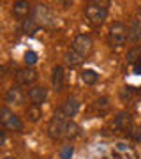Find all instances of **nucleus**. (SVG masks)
<instances>
[{
    "instance_id": "1",
    "label": "nucleus",
    "mask_w": 141,
    "mask_h": 159,
    "mask_svg": "<svg viewBox=\"0 0 141 159\" xmlns=\"http://www.w3.org/2000/svg\"><path fill=\"white\" fill-rule=\"evenodd\" d=\"M67 117L64 115L62 110H58L55 113V117L50 120L48 124V134L51 140H60L62 136H65V127H67Z\"/></svg>"
},
{
    "instance_id": "2",
    "label": "nucleus",
    "mask_w": 141,
    "mask_h": 159,
    "mask_svg": "<svg viewBox=\"0 0 141 159\" xmlns=\"http://www.w3.org/2000/svg\"><path fill=\"white\" fill-rule=\"evenodd\" d=\"M106 9L101 6H97V4H94V2H90L88 6L85 7V16H86V20H88V23L90 25H94V27H99V25H102L104 23V20H106Z\"/></svg>"
},
{
    "instance_id": "3",
    "label": "nucleus",
    "mask_w": 141,
    "mask_h": 159,
    "mask_svg": "<svg viewBox=\"0 0 141 159\" xmlns=\"http://www.w3.org/2000/svg\"><path fill=\"white\" fill-rule=\"evenodd\" d=\"M32 18L39 23L41 27H51L53 21H55L53 12H51L50 9H48V6H44V4L34 6V9H32Z\"/></svg>"
},
{
    "instance_id": "4",
    "label": "nucleus",
    "mask_w": 141,
    "mask_h": 159,
    "mask_svg": "<svg viewBox=\"0 0 141 159\" xmlns=\"http://www.w3.org/2000/svg\"><path fill=\"white\" fill-rule=\"evenodd\" d=\"M108 39H109V44L111 46H122L127 41V27L120 21L113 23L111 27H109Z\"/></svg>"
},
{
    "instance_id": "5",
    "label": "nucleus",
    "mask_w": 141,
    "mask_h": 159,
    "mask_svg": "<svg viewBox=\"0 0 141 159\" xmlns=\"http://www.w3.org/2000/svg\"><path fill=\"white\" fill-rule=\"evenodd\" d=\"M0 122L11 131H21L23 129V122L20 120V117L14 115L12 111H9V108L0 110Z\"/></svg>"
},
{
    "instance_id": "6",
    "label": "nucleus",
    "mask_w": 141,
    "mask_h": 159,
    "mask_svg": "<svg viewBox=\"0 0 141 159\" xmlns=\"http://www.w3.org/2000/svg\"><path fill=\"white\" fill-rule=\"evenodd\" d=\"M73 50H76L78 53H81L83 57H88L92 53V50H94V41L88 37V35L85 34H79L74 37L73 41Z\"/></svg>"
},
{
    "instance_id": "7",
    "label": "nucleus",
    "mask_w": 141,
    "mask_h": 159,
    "mask_svg": "<svg viewBox=\"0 0 141 159\" xmlns=\"http://www.w3.org/2000/svg\"><path fill=\"white\" fill-rule=\"evenodd\" d=\"M16 80H18V83H21V85H32L35 80H37V73L32 67L20 69L16 73Z\"/></svg>"
},
{
    "instance_id": "8",
    "label": "nucleus",
    "mask_w": 141,
    "mask_h": 159,
    "mask_svg": "<svg viewBox=\"0 0 141 159\" xmlns=\"http://www.w3.org/2000/svg\"><path fill=\"white\" fill-rule=\"evenodd\" d=\"M46 97H48V90L44 87H32L30 92H28V99L34 104H39V106L46 101Z\"/></svg>"
},
{
    "instance_id": "9",
    "label": "nucleus",
    "mask_w": 141,
    "mask_h": 159,
    "mask_svg": "<svg viewBox=\"0 0 141 159\" xmlns=\"http://www.w3.org/2000/svg\"><path fill=\"white\" fill-rule=\"evenodd\" d=\"M127 39L130 43H138L141 41V21L139 20H132L127 27Z\"/></svg>"
},
{
    "instance_id": "10",
    "label": "nucleus",
    "mask_w": 141,
    "mask_h": 159,
    "mask_svg": "<svg viewBox=\"0 0 141 159\" xmlns=\"http://www.w3.org/2000/svg\"><path fill=\"white\" fill-rule=\"evenodd\" d=\"M23 99H25V94H23V90L18 85L11 87L6 94V101L11 102V104H21Z\"/></svg>"
},
{
    "instance_id": "11",
    "label": "nucleus",
    "mask_w": 141,
    "mask_h": 159,
    "mask_svg": "<svg viewBox=\"0 0 141 159\" xmlns=\"http://www.w3.org/2000/svg\"><path fill=\"white\" fill-rule=\"evenodd\" d=\"M30 11L32 9H30V4H28L27 0H18V2H14V6H12V14L16 18H23L25 20Z\"/></svg>"
},
{
    "instance_id": "12",
    "label": "nucleus",
    "mask_w": 141,
    "mask_h": 159,
    "mask_svg": "<svg viewBox=\"0 0 141 159\" xmlns=\"http://www.w3.org/2000/svg\"><path fill=\"white\" fill-rule=\"evenodd\" d=\"M64 111V115L65 117H74V115L78 113V110H79V102L74 99V97H69V99H65L62 104V108H60Z\"/></svg>"
},
{
    "instance_id": "13",
    "label": "nucleus",
    "mask_w": 141,
    "mask_h": 159,
    "mask_svg": "<svg viewBox=\"0 0 141 159\" xmlns=\"http://www.w3.org/2000/svg\"><path fill=\"white\" fill-rule=\"evenodd\" d=\"M132 124V117H130L127 111H120L117 117H115V127H118L122 131H127Z\"/></svg>"
},
{
    "instance_id": "14",
    "label": "nucleus",
    "mask_w": 141,
    "mask_h": 159,
    "mask_svg": "<svg viewBox=\"0 0 141 159\" xmlns=\"http://www.w3.org/2000/svg\"><path fill=\"white\" fill-rule=\"evenodd\" d=\"M39 29H41V25L35 21L34 18H25L21 23V32L27 35H34L35 32H39Z\"/></svg>"
},
{
    "instance_id": "15",
    "label": "nucleus",
    "mask_w": 141,
    "mask_h": 159,
    "mask_svg": "<svg viewBox=\"0 0 141 159\" xmlns=\"http://www.w3.org/2000/svg\"><path fill=\"white\" fill-rule=\"evenodd\" d=\"M51 83H53V87H55V90H62V87H64V67L62 66L53 67V73H51Z\"/></svg>"
},
{
    "instance_id": "16",
    "label": "nucleus",
    "mask_w": 141,
    "mask_h": 159,
    "mask_svg": "<svg viewBox=\"0 0 141 159\" xmlns=\"http://www.w3.org/2000/svg\"><path fill=\"white\" fill-rule=\"evenodd\" d=\"M64 60H65V64H67V66L74 67V66H79V64L83 62L85 57L81 55V53H78L76 50H69V51H65V55H64Z\"/></svg>"
},
{
    "instance_id": "17",
    "label": "nucleus",
    "mask_w": 141,
    "mask_h": 159,
    "mask_svg": "<svg viewBox=\"0 0 141 159\" xmlns=\"http://www.w3.org/2000/svg\"><path fill=\"white\" fill-rule=\"evenodd\" d=\"M97 80H99V74L94 69H85L81 73V81L85 85H94V83H97Z\"/></svg>"
},
{
    "instance_id": "18",
    "label": "nucleus",
    "mask_w": 141,
    "mask_h": 159,
    "mask_svg": "<svg viewBox=\"0 0 141 159\" xmlns=\"http://www.w3.org/2000/svg\"><path fill=\"white\" fill-rule=\"evenodd\" d=\"M27 117H28L30 122H37V120L42 117V110H41L39 104H32V106L27 110Z\"/></svg>"
},
{
    "instance_id": "19",
    "label": "nucleus",
    "mask_w": 141,
    "mask_h": 159,
    "mask_svg": "<svg viewBox=\"0 0 141 159\" xmlns=\"http://www.w3.org/2000/svg\"><path fill=\"white\" fill-rule=\"evenodd\" d=\"M79 133H81V129H79V125L76 124V122H67V127H65V138L73 140V138L79 136Z\"/></svg>"
},
{
    "instance_id": "20",
    "label": "nucleus",
    "mask_w": 141,
    "mask_h": 159,
    "mask_svg": "<svg viewBox=\"0 0 141 159\" xmlns=\"http://www.w3.org/2000/svg\"><path fill=\"white\" fill-rule=\"evenodd\" d=\"M127 60L132 64L139 62L141 60V46H134V48H130L129 51H127Z\"/></svg>"
},
{
    "instance_id": "21",
    "label": "nucleus",
    "mask_w": 141,
    "mask_h": 159,
    "mask_svg": "<svg viewBox=\"0 0 141 159\" xmlns=\"http://www.w3.org/2000/svg\"><path fill=\"white\" fill-rule=\"evenodd\" d=\"M35 62H37V53H34V51H27V53H25V64L30 67V66H34Z\"/></svg>"
},
{
    "instance_id": "22",
    "label": "nucleus",
    "mask_w": 141,
    "mask_h": 159,
    "mask_svg": "<svg viewBox=\"0 0 141 159\" xmlns=\"http://www.w3.org/2000/svg\"><path fill=\"white\" fill-rule=\"evenodd\" d=\"M73 152H74L73 145H67V147H64V148H62V152H60V159H71V157H73Z\"/></svg>"
},
{
    "instance_id": "23",
    "label": "nucleus",
    "mask_w": 141,
    "mask_h": 159,
    "mask_svg": "<svg viewBox=\"0 0 141 159\" xmlns=\"http://www.w3.org/2000/svg\"><path fill=\"white\" fill-rule=\"evenodd\" d=\"M108 106H109V102H108L106 97H101V99H97V101H95V108L99 110V111H104V110H108Z\"/></svg>"
},
{
    "instance_id": "24",
    "label": "nucleus",
    "mask_w": 141,
    "mask_h": 159,
    "mask_svg": "<svg viewBox=\"0 0 141 159\" xmlns=\"http://www.w3.org/2000/svg\"><path fill=\"white\" fill-rule=\"evenodd\" d=\"M94 4H97V6L104 7V9H108V6H109V0H92Z\"/></svg>"
},
{
    "instance_id": "25",
    "label": "nucleus",
    "mask_w": 141,
    "mask_h": 159,
    "mask_svg": "<svg viewBox=\"0 0 141 159\" xmlns=\"http://www.w3.org/2000/svg\"><path fill=\"white\" fill-rule=\"evenodd\" d=\"M132 138H134L136 142H141V127L136 129V131H132Z\"/></svg>"
},
{
    "instance_id": "26",
    "label": "nucleus",
    "mask_w": 141,
    "mask_h": 159,
    "mask_svg": "<svg viewBox=\"0 0 141 159\" xmlns=\"http://www.w3.org/2000/svg\"><path fill=\"white\" fill-rule=\"evenodd\" d=\"M56 4H60L62 7H69L73 4V0H56Z\"/></svg>"
},
{
    "instance_id": "27",
    "label": "nucleus",
    "mask_w": 141,
    "mask_h": 159,
    "mask_svg": "<svg viewBox=\"0 0 141 159\" xmlns=\"http://www.w3.org/2000/svg\"><path fill=\"white\" fill-rule=\"evenodd\" d=\"M130 94H132V89L130 87H125V90L122 92V97H130Z\"/></svg>"
},
{
    "instance_id": "28",
    "label": "nucleus",
    "mask_w": 141,
    "mask_h": 159,
    "mask_svg": "<svg viewBox=\"0 0 141 159\" xmlns=\"http://www.w3.org/2000/svg\"><path fill=\"white\" fill-rule=\"evenodd\" d=\"M6 142H7L6 131H0V143H2V145H6Z\"/></svg>"
},
{
    "instance_id": "29",
    "label": "nucleus",
    "mask_w": 141,
    "mask_h": 159,
    "mask_svg": "<svg viewBox=\"0 0 141 159\" xmlns=\"http://www.w3.org/2000/svg\"><path fill=\"white\" fill-rule=\"evenodd\" d=\"M134 73H136V74H141V60L134 64Z\"/></svg>"
},
{
    "instance_id": "30",
    "label": "nucleus",
    "mask_w": 141,
    "mask_h": 159,
    "mask_svg": "<svg viewBox=\"0 0 141 159\" xmlns=\"http://www.w3.org/2000/svg\"><path fill=\"white\" fill-rule=\"evenodd\" d=\"M117 148H118V150H127V145H125V143H118V145H117Z\"/></svg>"
},
{
    "instance_id": "31",
    "label": "nucleus",
    "mask_w": 141,
    "mask_h": 159,
    "mask_svg": "<svg viewBox=\"0 0 141 159\" xmlns=\"http://www.w3.org/2000/svg\"><path fill=\"white\" fill-rule=\"evenodd\" d=\"M138 12H139V16H141V7H139V9H138Z\"/></svg>"
},
{
    "instance_id": "32",
    "label": "nucleus",
    "mask_w": 141,
    "mask_h": 159,
    "mask_svg": "<svg viewBox=\"0 0 141 159\" xmlns=\"http://www.w3.org/2000/svg\"><path fill=\"white\" fill-rule=\"evenodd\" d=\"M4 159H14V157H9V156H7V157H4Z\"/></svg>"
}]
</instances>
